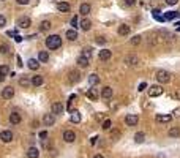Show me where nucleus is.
Returning <instances> with one entry per match:
<instances>
[{
	"instance_id": "3c124183",
	"label": "nucleus",
	"mask_w": 180,
	"mask_h": 158,
	"mask_svg": "<svg viewBox=\"0 0 180 158\" xmlns=\"http://www.w3.org/2000/svg\"><path fill=\"white\" fill-rule=\"evenodd\" d=\"M40 138H41V139H46V138H47V131H41V133H40Z\"/></svg>"
},
{
	"instance_id": "9d476101",
	"label": "nucleus",
	"mask_w": 180,
	"mask_h": 158,
	"mask_svg": "<svg viewBox=\"0 0 180 158\" xmlns=\"http://www.w3.org/2000/svg\"><path fill=\"white\" fill-rule=\"evenodd\" d=\"M0 139H2L3 142H11L13 141V133L10 130H3L2 133H0Z\"/></svg>"
},
{
	"instance_id": "20e7f679",
	"label": "nucleus",
	"mask_w": 180,
	"mask_h": 158,
	"mask_svg": "<svg viewBox=\"0 0 180 158\" xmlns=\"http://www.w3.org/2000/svg\"><path fill=\"white\" fill-rule=\"evenodd\" d=\"M138 122H139V117H138L136 114H126V117H125V123H126L128 126H136Z\"/></svg>"
},
{
	"instance_id": "c9c22d12",
	"label": "nucleus",
	"mask_w": 180,
	"mask_h": 158,
	"mask_svg": "<svg viewBox=\"0 0 180 158\" xmlns=\"http://www.w3.org/2000/svg\"><path fill=\"white\" fill-rule=\"evenodd\" d=\"M111 125H112V122H111L109 119H106L105 122H103V125H101V128H103V130H111Z\"/></svg>"
},
{
	"instance_id": "864d4df0",
	"label": "nucleus",
	"mask_w": 180,
	"mask_h": 158,
	"mask_svg": "<svg viewBox=\"0 0 180 158\" xmlns=\"http://www.w3.org/2000/svg\"><path fill=\"white\" fill-rule=\"evenodd\" d=\"M98 139H100V138H98V136H93V138H92V144H93V146H95V144H96V142H98Z\"/></svg>"
},
{
	"instance_id": "de8ad7c7",
	"label": "nucleus",
	"mask_w": 180,
	"mask_h": 158,
	"mask_svg": "<svg viewBox=\"0 0 180 158\" xmlns=\"http://www.w3.org/2000/svg\"><path fill=\"white\" fill-rule=\"evenodd\" d=\"M136 3V0H125V5H128V7H133Z\"/></svg>"
},
{
	"instance_id": "6ab92c4d",
	"label": "nucleus",
	"mask_w": 180,
	"mask_h": 158,
	"mask_svg": "<svg viewBox=\"0 0 180 158\" xmlns=\"http://www.w3.org/2000/svg\"><path fill=\"white\" fill-rule=\"evenodd\" d=\"M87 96H89L92 101H96L98 96H100V93H98L96 89H89V90H87Z\"/></svg>"
},
{
	"instance_id": "79ce46f5",
	"label": "nucleus",
	"mask_w": 180,
	"mask_h": 158,
	"mask_svg": "<svg viewBox=\"0 0 180 158\" xmlns=\"http://www.w3.org/2000/svg\"><path fill=\"white\" fill-rule=\"evenodd\" d=\"M5 25H7V17L0 14V29H3Z\"/></svg>"
},
{
	"instance_id": "cd10ccee",
	"label": "nucleus",
	"mask_w": 180,
	"mask_h": 158,
	"mask_svg": "<svg viewBox=\"0 0 180 158\" xmlns=\"http://www.w3.org/2000/svg\"><path fill=\"white\" fill-rule=\"evenodd\" d=\"M125 63L126 65H138V57L136 56H128L125 59Z\"/></svg>"
},
{
	"instance_id": "f704fd0d",
	"label": "nucleus",
	"mask_w": 180,
	"mask_h": 158,
	"mask_svg": "<svg viewBox=\"0 0 180 158\" xmlns=\"http://www.w3.org/2000/svg\"><path fill=\"white\" fill-rule=\"evenodd\" d=\"M169 136L171 138H178L180 136V130L178 128H171L169 130Z\"/></svg>"
},
{
	"instance_id": "4468645a",
	"label": "nucleus",
	"mask_w": 180,
	"mask_h": 158,
	"mask_svg": "<svg viewBox=\"0 0 180 158\" xmlns=\"http://www.w3.org/2000/svg\"><path fill=\"white\" fill-rule=\"evenodd\" d=\"M101 96H103V100H111L112 98V89L111 87H103V90H101Z\"/></svg>"
},
{
	"instance_id": "a19ab883",
	"label": "nucleus",
	"mask_w": 180,
	"mask_h": 158,
	"mask_svg": "<svg viewBox=\"0 0 180 158\" xmlns=\"http://www.w3.org/2000/svg\"><path fill=\"white\" fill-rule=\"evenodd\" d=\"M95 43H96V44H105V43H106V38H105V37H96V38H95Z\"/></svg>"
},
{
	"instance_id": "a18cd8bd",
	"label": "nucleus",
	"mask_w": 180,
	"mask_h": 158,
	"mask_svg": "<svg viewBox=\"0 0 180 158\" xmlns=\"http://www.w3.org/2000/svg\"><path fill=\"white\" fill-rule=\"evenodd\" d=\"M145 89H147V84H145V82H141V84H139V89H138V90H139V92H144Z\"/></svg>"
},
{
	"instance_id": "5701e85b",
	"label": "nucleus",
	"mask_w": 180,
	"mask_h": 158,
	"mask_svg": "<svg viewBox=\"0 0 180 158\" xmlns=\"http://www.w3.org/2000/svg\"><path fill=\"white\" fill-rule=\"evenodd\" d=\"M57 10L62 11V13H66V11H70V3H66V2H59V3H57Z\"/></svg>"
},
{
	"instance_id": "5fc2aeb1",
	"label": "nucleus",
	"mask_w": 180,
	"mask_h": 158,
	"mask_svg": "<svg viewBox=\"0 0 180 158\" xmlns=\"http://www.w3.org/2000/svg\"><path fill=\"white\" fill-rule=\"evenodd\" d=\"M17 67H19V68L22 67V60H21V57H17Z\"/></svg>"
},
{
	"instance_id": "bb28decb",
	"label": "nucleus",
	"mask_w": 180,
	"mask_h": 158,
	"mask_svg": "<svg viewBox=\"0 0 180 158\" xmlns=\"http://www.w3.org/2000/svg\"><path fill=\"white\" fill-rule=\"evenodd\" d=\"M79 27H81L82 30H85V32H87V30H90V27H92V22H90L89 19H82Z\"/></svg>"
},
{
	"instance_id": "c756f323",
	"label": "nucleus",
	"mask_w": 180,
	"mask_h": 158,
	"mask_svg": "<svg viewBox=\"0 0 180 158\" xmlns=\"http://www.w3.org/2000/svg\"><path fill=\"white\" fill-rule=\"evenodd\" d=\"M49 29H51V22L49 21H43L40 24V32H47Z\"/></svg>"
},
{
	"instance_id": "a211bd4d",
	"label": "nucleus",
	"mask_w": 180,
	"mask_h": 158,
	"mask_svg": "<svg viewBox=\"0 0 180 158\" xmlns=\"http://www.w3.org/2000/svg\"><path fill=\"white\" fill-rule=\"evenodd\" d=\"M51 109H52V114H62L63 112V104L57 101V103L52 104V108H51Z\"/></svg>"
},
{
	"instance_id": "412c9836",
	"label": "nucleus",
	"mask_w": 180,
	"mask_h": 158,
	"mask_svg": "<svg viewBox=\"0 0 180 158\" xmlns=\"http://www.w3.org/2000/svg\"><path fill=\"white\" fill-rule=\"evenodd\" d=\"M160 13H161V11H160L158 8H155V10H152V16H153V19H157V21H160V22L166 21V19H164V16H161Z\"/></svg>"
},
{
	"instance_id": "f8f14e48",
	"label": "nucleus",
	"mask_w": 180,
	"mask_h": 158,
	"mask_svg": "<svg viewBox=\"0 0 180 158\" xmlns=\"http://www.w3.org/2000/svg\"><path fill=\"white\" fill-rule=\"evenodd\" d=\"M68 76H70V82H73V84H74V82H78L79 79H81V73H79L78 70H71Z\"/></svg>"
},
{
	"instance_id": "a878e982",
	"label": "nucleus",
	"mask_w": 180,
	"mask_h": 158,
	"mask_svg": "<svg viewBox=\"0 0 180 158\" xmlns=\"http://www.w3.org/2000/svg\"><path fill=\"white\" fill-rule=\"evenodd\" d=\"M90 10H92V8H90V5H89V3H82V5L79 7V13H81V14H84V16H87V14L90 13Z\"/></svg>"
},
{
	"instance_id": "c85d7f7f",
	"label": "nucleus",
	"mask_w": 180,
	"mask_h": 158,
	"mask_svg": "<svg viewBox=\"0 0 180 158\" xmlns=\"http://www.w3.org/2000/svg\"><path fill=\"white\" fill-rule=\"evenodd\" d=\"M19 86L21 87H29V86H32V81L29 77H21L19 79Z\"/></svg>"
},
{
	"instance_id": "0eeeda50",
	"label": "nucleus",
	"mask_w": 180,
	"mask_h": 158,
	"mask_svg": "<svg viewBox=\"0 0 180 158\" xmlns=\"http://www.w3.org/2000/svg\"><path fill=\"white\" fill-rule=\"evenodd\" d=\"M43 122H44L46 126H52L56 123V114H52V112H51V114H44Z\"/></svg>"
},
{
	"instance_id": "ddd939ff",
	"label": "nucleus",
	"mask_w": 180,
	"mask_h": 158,
	"mask_svg": "<svg viewBox=\"0 0 180 158\" xmlns=\"http://www.w3.org/2000/svg\"><path fill=\"white\" fill-rule=\"evenodd\" d=\"M171 119H172V116H169V114H158L155 117V120L158 123H168V122H171Z\"/></svg>"
},
{
	"instance_id": "6e6552de",
	"label": "nucleus",
	"mask_w": 180,
	"mask_h": 158,
	"mask_svg": "<svg viewBox=\"0 0 180 158\" xmlns=\"http://www.w3.org/2000/svg\"><path fill=\"white\" fill-rule=\"evenodd\" d=\"M70 120H71L73 123H79V122H81V112H79L78 109H71V111H70Z\"/></svg>"
},
{
	"instance_id": "9b49d317",
	"label": "nucleus",
	"mask_w": 180,
	"mask_h": 158,
	"mask_svg": "<svg viewBox=\"0 0 180 158\" xmlns=\"http://www.w3.org/2000/svg\"><path fill=\"white\" fill-rule=\"evenodd\" d=\"M2 96H3L5 100H11V98L14 96V89L10 87V86H7V87L2 90Z\"/></svg>"
},
{
	"instance_id": "e433bc0d",
	"label": "nucleus",
	"mask_w": 180,
	"mask_h": 158,
	"mask_svg": "<svg viewBox=\"0 0 180 158\" xmlns=\"http://www.w3.org/2000/svg\"><path fill=\"white\" fill-rule=\"evenodd\" d=\"M82 56H85V57H92V47H84V51H82Z\"/></svg>"
},
{
	"instance_id": "1a4fd4ad",
	"label": "nucleus",
	"mask_w": 180,
	"mask_h": 158,
	"mask_svg": "<svg viewBox=\"0 0 180 158\" xmlns=\"http://www.w3.org/2000/svg\"><path fill=\"white\" fill-rule=\"evenodd\" d=\"M98 57H100V60L106 62V60H109V59L112 57V52H111L109 49H101L100 54H98Z\"/></svg>"
},
{
	"instance_id": "c03bdc74",
	"label": "nucleus",
	"mask_w": 180,
	"mask_h": 158,
	"mask_svg": "<svg viewBox=\"0 0 180 158\" xmlns=\"http://www.w3.org/2000/svg\"><path fill=\"white\" fill-rule=\"evenodd\" d=\"M131 43H133L134 46H136V44H139V43H141V37H139V35L133 37V38H131Z\"/></svg>"
},
{
	"instance_id": "7ed1b4c3",
	"label": "nucleus",
	"mask_w": 180,
	"mask_h": 158,
	"mask_svg": "<svg viewBox=\"0 0 180 158\" xmlns=\"http://www.w3.org/2000/svg\"><path fill=\"white\" fill-rule=\"evenodd\" d=\"M163 87L161 86H152L150 89H148V95L152 96V98H157V96H160V95H163Z\"/></svg>"
},
{
	"instance_id": "09e8293b",
	"label": "nucleus",
	"mask_w": 180,
	"mask_h": 158,
	"mask_svg": "<svg viewBox=\"0 0 180 158\" xmlns=\"http://www.w3.org/2000/svg\"><path fill=\"white\" fill-rule=\"evenodd\" d=\"M16 2H17L19 5H27V3L30 2V0H16Z\"/></svg>"
},
{
	"instance_id": "7c9ffc66",
	"label": "nucleus",
	"mask_w": 180,
	"mask_h": 158,
	"mask_svg": "<svg viewBox=\"0 0 180 158\" xmlns=\"http://www.w3.org/2000/svg\"><path fill=\"white\" fill-rule=\"evenodd\" d=\"M98 82H100L98 74H90V76H89V84H90V86H96Z\"/></svg>"
},
{
	"instance_id": "f257e3e1",
	"label": "nucleus",
	"mask_w": 180,
	"mask_h": 158,
	"mask_svg": "<svg viewBox=\"0 0 180 158\" xmlns=\"http://www.w3.org/2000/svg\"><path fill=\"white\" fill-rule=\"evenodd\" d=\"M46 46L49 49H59L62 46V38L59 35H51L46 38Z\"/></svg>"
},
{
	"instance_id": "58836bf2",
	"label": "nucleus",
	"mask_w": 180,
	"mask_h": 158,
	"mask_svg": "<svg viewBox=\"0 0 180 158\" xmlns=\"http://www.w3.org/2000/svg\"><path fill=\"white\" fill-rule=\"evenodd\" d=\"M0 73H2L3 76H7V74L10 73V68H8L7 65H2V67H0Z\"/></svg>"
},
{
	"instance_id": "39448f33",
	"label": "nucleus",
	"mask_w": 180,
	"mask_h": 158,
	"mask_svg": "<svg viewBox=\"0 0 180 158\" xmlns=\"http://www.w3.org/2000/svg\"><path fill=\"white\" fill-rule=\"evenodd\" d=\"M30 24H32V21L27 16H22V17L17 19V27H21V29H29Z\"/></svg>"
},
{
	"instance_id": "49530a36",
	"label": "nucleus",
	"mask_w": 180,
	"mask_h": 158,
	"mask_svg": "<svg viewBox=\"0 0 180 158\" xmlns=\"http://www.w3.org/2000/svg\"><path fill=\"white\" fill-rule=\"evenodd\" d=\"M172 116H174V117H180V108H175V109L172 111Z\"/></svg>"
},
{
	"instance_id": "b1692460",
	"label": "nucleus",
	"mask_w": 180,
	"mask_h": 158,
	"mask_svg": "<svg viewBox=\"0 0 180 158\" xmlns=\"http://www.w3.org/2000/svg\"><path fill=\"white\" fill-rule=\"evenodd\" d=\"M180 16V13H177V11H168L166 14H164V19L166 21H174V19H177Z\"/></svg>"
},
{
	"instance_id": "aec40b11",
	"label": "nucleus",
	"mask_w": 180,
	"mask_h": 158,
	"mask_svg": "<svg viewBox=\"0 0 180 158\" xmlns=\"http://www.w3.org/2000/svg\"><path fill=\"white\" fill-rule=\"evenodd\" d=\"M128 33H130V25H126V24H122L120 27H119V35L125 37V35H128Z\"/></svg>"
},
{
	"instance_id": "ea45409f",
	"label": "nucleus",
	"mask_w": 180,
	"mask_h": 158,
	"mask_svg": "<svg viewBox=\"0 0 180 158\" xmlns=\"http://www.w3.org/2000/svg\"><path fill=\"white\" fill-rule=\"evenodd\" d=\"M71 27L76 30V29H78L79 27V25H78V16H74L73 19H71Z\"/></svg>"
},
{
	"instance_id": "423d86ee",
	"label": "nucleus",
	"mask_w": 180,
	"mask_h": 158,
	"mask_svg": "<svg viewBox=\"0 0 180 158\" xmlns=\"http://www.w3.org/2000/svg\"><path fill=\"white\" fill-rule=\"evenodd\" d=\"M63 141L65 142H74L76 141V135H74V131H71V130H65L63 131Z\"/></svg>"
},
{
	"instance_id": "393cba45",
	"label": "nucleus",
	"mask_w": 180,
	"mask_h": 158,
	"mask_svg": "<svg viewBox=\"0 0 180 158\" xmlns=\"http://www.w3.org/2000/svg\"><path fill=\"white\" fill-rule=\"evenodd\" d=\"M27 156H29V158H38V156H40L38 149H36V147H30V149L27 150Z\"/></svg>"
},
{
	"instance_id": "473e14b6",
	"label": "nucleus",
	"mask_w": 180,
	"mask_h": 158,
	"mask_svg": "<svg viewBox=\"0 0 180 158\" xmlns=\"http://www.w3.org/2000/svg\"><path fill=\"white\" fill-rule=\"evenodd\" d=\"M38 60H40V62H47V60H49L47 51H41V52H40V54H38Z\"/></svg>"
},
{
	"instance_id": "2f4dec72",
	"label": "nucleus",
	"mask_w": 180,
	"mask_h": 158,
	"mask_svg": "<svg viewBox=\"0 0 180 158\" xmlns=\"http://www.w3.org/2000/svg\"><path fill=\"white\" fill-rule=\"evenodd\" d=\"M134 141H136L138 144L144 142V141H145V133H142V131H139V133H136V135H134Z\"/></svg>"
},
{
	"instance_id": "4d7b16f0",
	"label": "nucleus",
	"mask_w": 180,
	"mask_h": 158,
	"mask_svg": "<svg viewBox=\"0 0 180 158\" xmlns=\"http://www.w3.org/2000/svg\"><path fill=\"white\" fill-rule=\"evenodd\" d=\"M93 158H105V156H103V155H95Z\"/></svg>"
},
{
	"instance_id": "6e6d98bb",
	"label": "nucleus",
	"mask_w": 180,
	"mask_h": 158,
	"mask_svg": "<svg viewBox=\"0 0 180 158\" xmlns=\"http://www.w3.org/2000/svg\"><path fill=\"white\" fill-rule=\"evenodd\" d=\"M3 81H5V76H3L2 73H0V82H3Z\"/></svg>"
},
{
	"instance_id": "f03ea898",
	"label": "nucleus",
	"mask_w": 180,
	"mask_h": 158,
	"mask_svg": "<svg viewBox=\"0 0 180 158\" xmlns=\"http://www.w3.org/2000/svg\"><path fill=\"white\" fill-rule=\"evenodd\" d=\"M155 77H157V81L161 82V84H168L171 81V74L166 70H158L157 74H155Z\"/></svg>"
},
{
	"instance_id": "2eb2a0df",
	"label": "nucleus",
	"mask_w": 180,
	"mask_h": 158,
	"mask_svg": "<svg viewBox=\"0 0 180 158\" xmlns=\"http://www.w3.org/2000/svg\"><path fill=\"white\" fill-rule=\"evenodd\" d=\"M78 65L82 67V68H87V67L90 65V59L85 57V56H79V57H78Z\"/></svg>"
},
{
	"instance_id": "603ef678",
	"label": "nucleus",
	"mask_w": 180,
	"mask_h": 158,
	"mask_svg": "<svg viewBox=\"0 0 180 158\" xmlns=\"http://www.w3.org/2000/svg\"><path fill=\"white\" fill-rule=\"evenodd\" d=\"M177 2H178V0H166V3H168V5H175Z\"/></svg>"
},
{
	"instance_id": "4be33fe9",
	"label": "nucleus",
	"mask_w": 180,
	"mask_h": 158,
	"mask_svg": "<svg viewBox=\"0 0 180 158\" xmlns=\"http://www.w3.org/2000/svg\"><path fill=\"white\" fill-rule=\"evenodd\" d=\"M66 38H68L70 41H74V40H78V32H76L74 29H70V30H66Z\"/></svg>"
},
{
	"instance_id": "4c0bfd02",
	"label": "nucleus",
	"mask_w": 180,
	"mask_h": 158,
	"mask_svg": "<svg viewBox=\"0 0 180 158\" xmlns=\"http://www.w3.org/2000/svg\"><path fill=\"white\" fill-rule=\"evenodd\" d=\"M0 52L2 54H10V47L7 44H0Z\"/></svg>"
},
{
	"instance_id": "8fccbe9b",
	"label": "nucleus",
	"mask_w": 180,
	"mask_h": 158,
	"mask_svg": "<svg viewBox=\"0 0 180 158\" xmlns=\"http://www.w3.org/2000/svg\"><path fill=\"white\" fill-rule=\"evenodd\" d=\"M14 40H16V41H17V43H21V41H22V40H24V38H22V37H21V35H17V33H14Z\"/></svg>"
},
{
	"instance_id": "72a5a7b5",
	"label": "nucleus",
	"mask_w": 180,
	"mask_h": 158,
	"mask_svg": "<svg viewBox=\"0 0 180 158\" xmlns=\"http://www.w3.org/2000/svg\"><path fill=\"white\" fill-rule=\"evenodd\" d=\"M29 68H30V70H38V68H40V62H38L36 59H30V60H29Z\"/></svg>"
},
{
	"instance_id": "37998d69",
	"label": "nucleus",
	"mask_w": 180,
	"mask_h": 158,
	"mask_svg": "<svg viewBox=\"0 0 180 158\" xmlns=\"http://www.w3.org/2000/svg\"><path fill=\"white\" fill-rule=\"evenodd\" d=\"M119 138H120V131H119V130H112V139L117 141Z\"/></svg>"
},
{
	"instance_id": "f3484780",
	"label": "nucleus",
	"mask_w": 180,
	"mask_h": 158,
	"mask_svg": "<svg viewBox=\"0 0 180 158\" xmlns=\"http://www.w3.org/2000/svg\"><path fill=\"white\" fill-rule=\"evenodd\" d=\"M43 82H44V77L40 76V74H36V76L32 77V86H35V87H40Z\"/></svg>"
},
{
	"instance_id": "dca6fc26",
	"label": "nucleus",
	"mask_w": 180,
	"mask_h": 158,
	"mask_svg": "<svg viewBox=\"0 0 180 158\" xmlns=\"http://www.w3.org/2000/svg\"><path fill=\"white\" fill-rule=\"evenodd\" d=\"M21 120H22L21 114H17V112H11V114H10V122H11L13 125H19Z\"/></svg>"
}]
</instances>
